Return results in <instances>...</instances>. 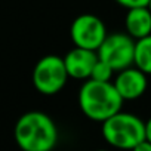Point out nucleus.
I'll return each mask as SVG.
<instances>
[{
	"mask_svg": "<svg viewBox=\"0 0 151 151\" xmlns=\"http://www.w3.org/2000/svg\"><path fill=\"white\" fill-rule=\"evenodd\" d=\"M96 151H108V150H96Z\"/></svg>",
	"mask_w": 151,
	"mask_h": 151,
	"instance_id": "nucleus-16",
	"label": "nucleus"
},
{
	"mask_svg": "<svg viewBox=\"0 0 151 151\" xmlns=\"http://www.w3.org/2000/svg\"><path fill=\"white\" fill-rule=\"evenodd\" d=\"M113 74H114V70L104 61H101L98 58L93 70H92V74H91V79L92 80H98V82H111L113 79Z\"/></svg>",
	"mask_w": 151,
	"mask_h": 151,
	"instance_id": "nucleus-11",
	"label": "nucleus"
},
{
	"mask_svg": "<svg viewBox=\"0 0 151 151\" xmlns=\"http://www.w3.org/2000/svg\"><path fill=\"white\" fill-rule=\"evenodd\" d=\"M136 40L127 33L107 34L102 45L98 47V58L107 62L114 71H122L133 65Z\"/></svg>",
	"mask_w": 151,
	"mask_h": 151,
	"instance_id": "nucleus-5",
	"label": "nucleus"
},
{
	"mask_svg": "<svg viewBox=\"0 0 151 151\" xmlns=\"http://www.w3.org/2000/svg\"><path fill=\"white\" fill-rule=\"evenodd\" d=\"M70 37L74 46L98 50L107 37V27L96 15L83 14L73 21L70 27Z\"/></svg>",
	"mask_w": 151,
	"mask_h": 151,
	"instance_id": "nucleus-6",
	"label": "nucleus"
},
{
	"mask_svg": "<svg viewBox=\"0 0 151 151\" xmlns=\"http://www.w3.org/2000/svg\"><path fill=\"white\" fill-rule=\"evenodd\" d=\"M132 151H151V142L148 139H145V141L139 142Z\"/></svg>",
	"mask_w": 151,
	"mask_h": 151,
	"instance_id": "nucleus-13",
	"label": "nucleus"
},
{
	"mask_svg": "<svg viewBox=\"0 0 151 151\" xmlns=\"http://www.w3.org/2000/svg\"><path fill=\"white\" fill-rule=\"evenodd\" d=\"M102 136L117 150L132 151L139 142L145 141V122L130 113L119 111L102 122Z\"/></svg>",
	"mask_w": 151,
	"mask_h": 151,
	"instance_id": "nucleus-3",
	"label": "nucleus"
},
{
	"mask_svg": "<svg viewBox=\"0 0 151 151\" xmlns=\"http://www.w3.org/2000/svg\"><path fill=\"white\" fill-rule=\"evenodd\" d=\"M145 136H147V139L151 142V117L145 122Z\"/></svg>",
	"mask_w": 151,
	"mask_h": 151,
	"instance_id": "nucleus-14",
	"label": "nucleus"
},
{
	"mask_svg": "<svg viewBox=\"0 0 151 151\" xmlns=\"http://www.w3.org/2000/svg\"><path fill=\"white\" fill-rule=\"evenodd\" d=\"M124 99L113 82H98L88 79L79 91V105L82 113L93 122H105L122 111Z\"/></svg>",
	"mask_w": 151,
	"mask_h": 151,
	"instance_id": "nucleus-2",
	"label": "nucleus"
},
{
	"mask_svg": "<svg viewBox=\"0 0 151 151\" xmlns=\"http://www.w3.org/2000/svg\"><path fill=\"white\" fill-rule=\"evenodd\" d=\"M148 8H150V11H151V0H150V3H148Z\"/></svg>",
	"mask_w": 151,
	"mask_h": 151,
	"instance_id": "nucleus-15",
	"label": "nucleus"
},
{
	"mask_svg": "<svg viewBox=\"0 0 151 151\" xmlns=\"http://www.w3.org/2000/svg\"><path fill=\"white\" fill-rule=\"evenodd\" d=\"M126 33L130 34L135 40L147 37L151 34V11L148 6L127 9L124 18Z\"/></svg>",
	"mask_w": 151,
	"mask_h": 151,
	"instance_id": "nucleus-9",
	"label": "nucleus"
},
{
	"mask_svg": "<svg viewBox=\"0 0 151 151\" xmlns=\"http://www.w3.org/2000/svg\"><path fill=\"white\" fill-rule=\"evenodd\" d=\"M113 83L124 101H133L141 98L148 86L147 74L133 65L122 71H117V76Z\"/></svg>",
	"mask_w": 151,
	"mask_h": 151,
	"instance_id": "nucleus-7",
	"label": "nucleus"
},
{
	"mask_svg": "<svg viewBox=\"0 0 151 151\" xmlns=\"http://www.w3.org/2000/svg\"><path fill=\"white\" fill-rule=\"evenodd\" d=\"M14 136L22 151H52L59 138L55 122L42 111L22 114L17 120Z\"/></svg>",
	"mask_w": 151,
	"mask_h": 151,
	"instance_id": "nucleus-1",
	"label": "nucleus"
},
{
	"mask_svg": "<svg viewBox=\"0 0 151 151\" xmlns=\"http://www.w3.org/2000/svg\"><path fill=\"white\" fill-rule=\"evenodd\" d=\"M68 77L64 58L58 55H46L40 58L33 70V85L37 92L46 96L61 92Z\"/></svg>",
	"mask_w": 151,
	"mask_h": 151,
	"instance_id": "nucleus-4",
	"label": "nucleus"
},
{
	"mask_svg": "<svg viewBox=\"0 0 151 151\" xmlns=\"http://www.w3.org/2000/svg\"><path fill=\"white\" fill-rule=\"evenodd\" d=\"M116 2L126 8V9H132V8H141V6H148L150 0H116Z\"/></svg>",
	"mask_w": 151,
	"mask_h": 151,
	"instance_id": "nucleus-12",
	"label": "nucleus"
},
{
	"mask_svg": "<svg viewBox=\"0 0 151 151\" xmlns=\"http://www.w3.org/2000/svg\"><path fill=\"white\" fill-rule=\"evenodd\" d=\"M96 61H98L96 50L77 47V46H74L64 56V64H65L68 76L71 79H77V80L91 79V74Z\"/></svg>",
	"mask_w": 151,
	"mask_h": 151,
	"instance_id": "nucleus-8",
	"label": "nucleus"
},
{
	"mask_svg": "<svg viewBox=\"0 0 151 151\" xmlns=\"http://www.w3.org/2000/svg\"><path fill=\"white\" fill-rule=\"evenodd\" d=\"M133 65L144 71L147 76L151 74V34L136 40Z\"/></svg>",
	"mask_w": 151,
	"mask_h": 151,
	"instance_id": "nucleus-10",
	"label": "nucleus"
}]
</instances>
